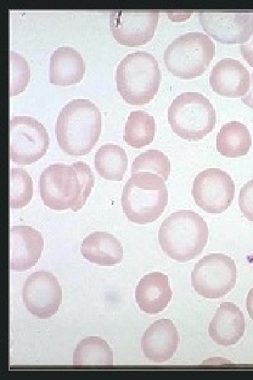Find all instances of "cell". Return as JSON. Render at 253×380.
Wrapping results in <instances>:
<instances>
[{
    "label": "cell",
    "mask_w": 253,
    "mask_h": 380,
    "mask_svg": "<svg viewBox=\"0 0 253 380\" xmlns=\"http://www.w3.org/2000/svg\"><path fill=\"white\" fill-rule=\"evenodd\" d=\"M171 296L168 276L160 272L144 275L138 283L135 292L138 307L150 315L157 314L166 308Z\"/></svg>",
    "instance_id": "ac0fdd59"
},
{
    "label": "cell",
    "mask_w": 253,
    "mask_h": 380,
    "mask_svg": "<svg viewBox=\"0 0 253 380\" xmlns=\"http://www.w3.org/2000/svg\"><path fill=\"white\" fill-rule=\"evenodd\" d=\"M74 365H112L113 353L107 342L98 336L83 338L73 353Z\"/></svg>",
    "instance_id": "cb8c5ba5"
},
{
    "label": "cell",
    "mask_w": 253,
    "mask_h": 380,
    "mask_svg": "<svg viewBox=\"0 0 253 380\" xmlns=\"http://www.w3.org/2000/svg\"><path fill=\"white\" fill-rule=\"evenodd\" d=\"M236 279L235 261L223 253L205 255L191 274L193 289L205 298L223 297L234 288Z\"/></svg>",
    "instance_id": "ba28073f"
},
{
    "label": "cell",
    "mask_w": 253,
    "mask_h": 380,
    "mask_svg": "<svg viewBox=\"0 0 253 380\" xmlns=\"http://www.w3.org/2000/svg\"><path fill=\"white\" fill-rule=\"evenodd\" d=\"M94 183L93 173L86 163H55L41 173L39 194L44 204L50 209L77 212L86 203Z\"/></svg>",
    "instance_id": "6da1fadb"
},
{
    "label": "cell",
    "mask_w": 253,
    "mask_h": 380,
    "mask_svg": "<svg viewBox=\"0 0 253 380\" xmlns=\"http://www.w3.org/2000/svg\"><path fill=\"white\" fill-rule=\"evenodd\" d=\"M84 259L101 266H112L121 262L123 248L112 234L94 232L85 237L80 246Z\"/></svg>",
    "instance_id": "ffe728a7"
},
{
    "label": "cell",
    "mask_w": 253,
    "mask_h": 380,
    "mask_svg": "<svg viewBox=\"0 0 253 380\" xmlns=\"http://www.w3.org/2000/svg\"><path fill=\"white\" fill-rule=\"evenodd\" d=\"M22 300L27 310L39 319L55 315L62 300V289L51 272L38 271L26 279L22 287Z\"/></svg>",
    "instance_id": "4fadbf2b"
},
{
    "label": "cell",
    "mask_w": 253,
    "mask_h": 380,
    "mask_svg": "<svg viewBox=\"0 0 253 380\" xmlns=\"http://www.w3.org/2000/svg\"><path fill=\"white\" fill-rule=\"evenodd\" d=\"M85 73V63L80 53L71 46H60L50 57L49 80L55 85L78 83Z\"/></svg>",
    "instance_id": "d6986e66"
},
{
    "label": "cell",
    "mask_w": 253,
    "mask_h": 380,
    "mask_svg": "<svg viewBox=\"0 0 253 380\" xmlns=\"http://www.w3.org/2000/svg\"><path fill=\"white\" fill-rule=\"evenodd\" d=\"M94 164L101 177L111 181H122L128 166V158L121 146L106 143L96 151Z\"/></svg>",
    "instance_id": "7402d4cb"
},
{
    "label": "cell",
    "mask_w": 253,
    "mask_h": 380,
    "mask_svg": "<svg viewBox=\"0 0 253 380\" xmlns=\"http://www.w3.org/2000/svg\"><path fill=\"white\" fill-rule=\"evenodd\" d=\"M249 77L248 70L240 61L223 58L213 67L209 75V84L219 95L240 97L249 90Z\"/></svg>",
    "instance_id": "9a60e30c"
},
{
    "label": "cell",
    "mask_w": 253,
    "mask_h": 380,
    "mask_svg": "<svg viewBox=\"0 0 253 380\" xmlns=\"http://www.w3.org/2000/svg\"><path fill=\"white\" fill-rule=\"evenodd\" d=\"M247 310L253 320V287L249 290L247 297Z\"/></svg>",
    "instance_id": "4dcf8cb0"
},
{
    "label": "cell",
    "mask_w": 253,
    "mask_h": 380,
    "mask_svg": "<svg viewBox=\"0 0 253 380\" xmlns=\"http://www.w3.org/2000/svg\"><path fill=\"white\" fill-rule=\"evenodd\" d=\"M170 169L169 158L162 151L155 149L142 152L131 164V174L148 172L160 176L164 181L168 179Z\"/></svg>",
    "instance_id": "484cf974"
},
{
    "label": "cell",
    "mask_w": 253,
    "mask_h": 380,
    "mask_svg": "<svg viewBox=\"0 0 253 380\" xmlns=\"http://www.w3.org/2000/svg\"><path fill=\"white\" fill-rule=\"evenodd\" d=\"M178 344V331L169 319H160L153 322L146 329L141 339L144 355L155 362L171 359L176 352Z\"/></svg>",
    "instance_id": "2e32d148"
},
{
    "label": "cell",
    "mask_w": 253,
    "mask_h": 380,
    "mask_svg": "<svg viewBox=\"0 0 253 380\" xmlns=\"http://www.w3.org/2000/svg\"><path fill=\"white\" fill-rule=\"evenodd\" d=\"M240 49L245 61L253 67V32L247 41L240 44Z\"/></svg>",
    "instance_id": "f1b7e54d"
},
{
    "label": "cell",
    "mask_w": 253,
    "mask_h": 380,
    "mask_svg": "<svg viewBox=\"0 0 253 380\" xmlns=\"http://www.w3.org/2000/svg\"><path fill=\"white\" fill-rule=\"evenodd\" d=\"M238 205L242 215L253 222V179L246 182L240 190Z\"/></svg>",
    "instance_id": "83f0119b"
},
{
    "label": "cell",
    "mask_w": 253,
    "mask_h": 380,
    "mask_svg": "<svg viewBox=\"0 0 253 380\" xmlns=\"http://www.w3.org/2000/svg\"><path fill=\"white\" fill-rule=\"evenodd\" d=\"M215 55V44L200 32H188L174 39L164 53L167 68L175 76L190 79L201 75Z\"/></svg>",
    "instance_id": "52a82bcc"
},
{
    "label": "cell",
    "mask_w": 253,
    "mask_h": 380,
    "mask_svg": "<svg viewBox=\"0 0 253 380\" xmlns=\"http://www.w3.org/2000/svg\"><path fill=\"white\" fill-rule=\"evenodd\" d=\"M191 194L195 203L205 212L221 213L231 205L235 184L225 171L208 168L197 175Z\"/></svg>",
    "instance_id": "30bf717a"
},
{
    "label": "cell",
    "mask_w": 253,
    "mask_h": 380,
    "mask_svg": "<svg viewBox=\"0 0 253 380\" xmlns=\"http://www.w3.org/2000/svg\"><path fill=\"white\" fill-rule=\"evenodd\" d=\"M168 120L177 136L197 141L213 130L216 115L214 106L205 95L197 91H186L171 103Z\"/></svg>",
    "instance_id": "8992f818"
},
{
    "label": "cell",
    "mask_w": 253,
    "mask_h": 380,
    "mask_svg": "<svg viewBox=\"0 0 253 380\" xmlns=\"http://www.w3.org/2000/svg\"><path fill=\"white\" fill-rule=\"evenodd\" d=\"M245 317L238 306L221 303L209 326L211 338L221 346L236 344L245 333Z\"/></svg>",
    "instance_id": "e0dca14e"
},
{
    "label": "cell",
    "mask_w": 253,
    "mask_h": 380,
    "mask_svg": "<svg viewBox=\"0 0 253 380\" xmlns=\"http://www.w3.org/2000/svg\"><path fill=\"white\" fill-rule=\"evenodd\" d=\"M208 237L207 222L191 210L171 213L158 232V241L163 252L182 262L198 256L206 246Z\"/></svg>",
    "instance_id": "3957f363"
},
{
    "label": "cell",
    "mask_w": 253,
    "mask_h": 380,
    "mask_svg": "<svg viewBox=\"0 0 253 380\" xmlns=\"http://www.w3.org/2000/svg\"><path fill=\"white\" fill-rule=\"evenodd\" d=\"M9 266L16 271L32 267L44 249L41 234L31 226H12L9 230Z\"/></svg>",
    "instance_id": "5bb4252c"
},
{
    "label": "cell",
    "mask_w": 253,
    "mask_h": 380,
    "mask_svg": "<svg viewBox=\"0 0 253 380\" xmlns=\"http://www.w3.org/2000/svg\"><path fill=\"white\" fill-rule=\"evenodd\" d=\"M117 89L129 104L148 103L157 93L161 71L157 61L146 51H136L126 55L116 70Z\"/></svg>",
    "instance_id": "5b68a950"
},
{
    "label": "cell",
    "mask_w": 253,
    "mask_h": 380,
    "mask_svg": "<svg viewBox=\"0 0 253 380\" xmlns=\"http://www.w3.org/2000/svg\"><path fill=\"white\" fill-rule=\"evenodd\" d=\"M101 127V114L94 103L86 99L71 100L57 117L58 144L69 156L86 155L98 141Z\"/></svg>",
    "instance_id": "7a4b0ae2"
},
{
    "label": "cell",
    "mask_w": 253,
    "mask_h": 380,
    "mask_svg": "<svg viewBox=\"0 0 253 380\" xmlns=\"http://www.w3.org/2000/svg\"><path fill=\"white\" fill-rule=\"evenodd\" d=\"M252 145V137L247 126L236 120L224 124L216 136V149L228 158L245 156Z\"/></svg>",
    "instance_id": "44dd1931"
},
{
    "label": "cell",
    "mask_w": 253,
    "mask_h": 380,
    "mask_svg": "<svg viewBox=\"0 0 253 380\" xmlns=\"http://www.w3.org/2000/svg\"><path fill=\"white\" fill-rule=\"evenodd\" d=\"M198 18L203 30L223 44H242L253 32V11H200Z\"/></svg>",
    "instance_id": "7c38bea8"
},
{
    "label": "cell",
    "mask_w": 253,
    "mask_h": 380,
    "mask_svg": "<svg viewBox=\"0 0 253 380\" xmlns=\"http://www.w3.org/2000/svg\"><path fill=\"white\" fill-rule=\"evenodd\" d=\"M168 196L165 181L160 176L148 172L131 174L122 191V210L132 222L151 223L164 211Z\"/></svg>",
    "instance_id": "277c9868"
},
{
    "label": "cell",
    "mask_w": 253,
    "mask_h": 380,
    "mask_svg": "<svg viewBox=\"0 0 253 380\" xmlns=\"http://www.w3.org/2000/svg\"><path fill=\"white\" fill-rule=\"evenodd\" d=\"M33 196V182L22 168H11L9 173V207L22 208L30 202Z\"/></svg>",
    "instance_id": "d4e9b609"
},
{
    "label": "cell",
    "mask_w": 253,
    "mask_h": 380,
    "mask_svg": "<svg viewBox=\"0 0 253 380\" xmlns=\"http://www.w3.org/2000/svg\"><path fill=\"white\" fill-rule=\"evenodd\" d=\"M154 118L143 110L131 111L124 127V140L135 148H140L150 144L155 134Z\"/></svg>",
    "instance_id": "603a6c76"
},
{
    "label": "cell",
    "mask_w": 253,
    "mask_h": 380,
    "mask_svg": "<svg viewBox=\"0 0 253 380\" xmlns=\"http://www.w3.org/2000/svg\"><path fill=\"white\" fill-rule=\"evenodd\" d=\"M49 137L46 129L30 116H14L9 120V156L19 165H30L46 153Z\"/></svg>",
    "instance_id": "9c48e42d"
},
{
    "label": "cell",
    "mask_w": 253,
    "mask_h": 380,
    "mask_svg": "<svg viewBox=\"0 0 253 380\" xmlns=\"http://www.w3.org/2000/svg\"><path fill=\"white\" fill-rule=\"evenodd\" d=\"M242 101L253 110V71L249 77V88L247 92L242 97Z\"/></svg>",
    "instance_id": "f546056e"
},
{
    "label": "cell",
    "mask_w": 253,
    "mask_h": 380,
    "mask_svg": "<svg viewBox=\"0 0 253 380\" xmlns=\"http://www.w3.org/2000/svg\"><path fill=\"white\" fill-rule=\"evenodd\" d=\"M158 18L156 11L113 10L110 12V29L122 45H143L153 37Z\"/></svg>",
    "instance_id": "8fae6325"
},
{
    "label": "cell",
    "mask_w": 253,
    "mask_h": 380,
    "mask_svg": "<svg viewBox=\"0 0 253 380\" xmlns=\"http://www.w3.org/2000/svg\"><path fill=\"white\" fill-rule=\"evenodd\" d=\"M30 79V68L26 59L9 51V94L18 95L25 90Z\"/></svg>",
    "instance_id": "4316f807"
}]
</instances>
